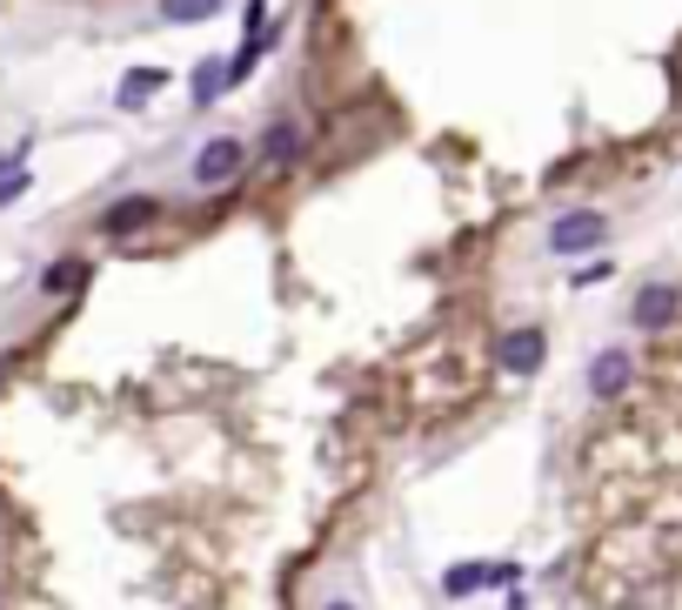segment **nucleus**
Wrapping results in <instances>:
<instances>
[{"label":"nucleus","mask_w":682,"mask_h":610,"mask_svg":"<svg viewBox=\"0 0 682 610\" xmlns=\"http://www.w3.org/2000/svg\"><path fill=\"white\" fill-rule=\"evenodd\" d=\"M255 162L268 175H295L308 162V128L295 122V114H274V122L261 128V141H255Z\"/></svg>","instance_id":"1"},{"label":"nucleus","mask_w":682,"mask_h":610,"mask_svg":"<svg viewBox=\"0 0 682 610\" xmlns=\"http://www.w3.org/2000/svg\"><path fill=\"white\" fill-rule=\"evenodd\" d=\"M241 168H248V141H234V135H215V141H201L194 148V188H228Z\"/></svg>","instance_id":"2"},{"label":"nucleus","mask_w":682,"mask_h":610,"mask_svg":"<svg viewBox=\"0 0 682 610\" xmlns=\"http://www.w3.org/2000/svg\"><path fill=\"white\" fill-rule=\"evenodd\" d=\"M542 356H549V335H542V322H515V329L496 342V363H502V376H536V369H542Z\"/></svg>","instance_id":"3"},{"label":"nucleus","mask_w":682,"mask_h":610,"mask_svg":"<svg viewBox=\"0 0 682 610\" xmlns=\"http://www.w3.org/2000/svg\"><path fill=\"white\" fill-rule=\"evenodd\" d=\"M675 316H682V289H675V282H642L635 302H629V322L649 329V335L675 329Z\"/></svg>","instance_id":"4"},{"label":"nucleus","mask_w":682,"mask_h":610,"mask_svg":"<svg viewBox=\"0 0 682 610\" xmlns=\"http://www.w3.org/2000/svg\"><path fill=\"white\" fill-rule=\"evenodd\" d=\"M602 236H609V215H595V208H569V215H555L549 249H555V255H582V249H595Z\"/></svg>","instance_id":"5"},{"label":"nucleus","mask_w":682,"mask_h":610,"mask_svg":"<svg viewBox=\"0 0 682 610\" xmlns=\"http://www.w3.org/2000/svg\"><path fill=\"white\" fill-rule=\"evenodd\" d=\"M154 221H160V202H154V195H120V202L101 215V236L128 242V236H141V228H154Z\"/></svg>","instance_id":"6"},{"label":"nucleus","mask_w":682,"mask_h":610,"mask_svg":"<svg viewBox=\"0 0 682 610\" xmlns=\"http://www.w3.org/2000/svg\"><path fill=\"white\" fill-rule=\"evenodd\" d=\"M629 383H635V356H629V350H602L595 369H589V396H595V403H616Z\"/></svg>","instance_id":"7"},{"label":"nucleus","mask_w":682,"mask_h":610,"mask_svg":"<svg viewBox=\"0 0 682 610\" xmlns=\"http://www.w3.org/2000/svg\"><path fill=\"white\" fill-rule=\"evenodd\" d=\"M160 81H168L160 67H128V74H120V107H147L160 94Z\"/></svg>","instance_id":"8"},{"label":"nucleus","mask_w":682,"mask_h":610,"mask_svg":"<svg viewBox=\"0 0 682 610\" xmlns=\"http://www.w3.org/2000/svg\"><path fill=\"white\" fill-rule=\"evenodd\" d=\"M481 584H496V563H455L449 577H441V597H475Z\"/></svg>","instance_id":"9"},{"label":"nucleus","mask_w":682,"mask_h":610,"mask_svg":"<svg viewBox=\"0 0 682 610\" xmlns=\"http://www.w3.org/2000/svg\"><path fill=\"white\" fill-rule=\"evenodd\" d=\"M80 282H88V262H80V255H61V262H48V276H40V289H48V295H74Z\"/></svg>","instance_id":"10"},{"label":"nucleus","mask_w":682,"mask_h":610,"mask_svg":"<svg viewBox=\"0 0 682 610\" xmlns=\"http://www.w3.org/2000/svg\"><path fill=\"white\" fill-rule=\"evenodd\" d=\"M188 88H194V107H215V101H221V88H228V61H201Z\"/></svg>","instance_id":"11"},{"label":"nucleus","mask_w":682,"mask_h":610,"mask_svg":"<svg viewBox=\"0 0 682 610\" xmlns=\"http://www.w3.org/2000/svg\"><path fill=\"white\" fill-rule=\"evenodd\" d=\"M215 14H221V0H160V21H175V27L215 21Z\"/></svg>","instance_id":"12"},{"label":"nucleus","mask_w":682,"mask_h":610,"mask_svg":"<svg viewBox=\"0 0 682 610\" xmlns=\"http://www.w3.org/2000/svg\"><path fill=\"white\" fill-rule=\"evenodd\" d=\"M21 188H27V168H21V155H8V162H0V208H8Z\"/></svg>","instance_id":"13"},{"label":"nucleus","mask_w":682,"mask_h":610,"mask_svg":"<svg viewBox=\"0 0 682 610\" xmlns=\"http://www.w3.org/2000/svg\"><path fill=\"white\" fill-rule=\"evenodd\" d=\"M609 276H616V262H582V269H569L576 289H595V282H609Z\"/></svg>","instance_id":"14"},{"label":"nucleus","mask_w":682,"mask_h":610,"mask_svg":"<svg viewBox=\"0 0 682 610\" xmlns=\"http://www.w3.org/2000/svg\"><path fill=\"white\" fill-rule=\"evenodd\" d=\"M241 21H248V34H261V27H274V21H268V0H248V14H241Z\"/></svg>","instance_id":"15"},{"label":"nucleus","mask_w":682,"mask_h":610,"mask_svg":"<svg viewBox=\"0 0 682 610\" xmlns=\"http://www.w3.org/2000/svg\"><path fill=\"white\" fill-rule=\"evenodd\" d=\"M321 610H355V603H348V597H335V603H321Z\"/></svg>","instance_id":"16"}]
</instances>
